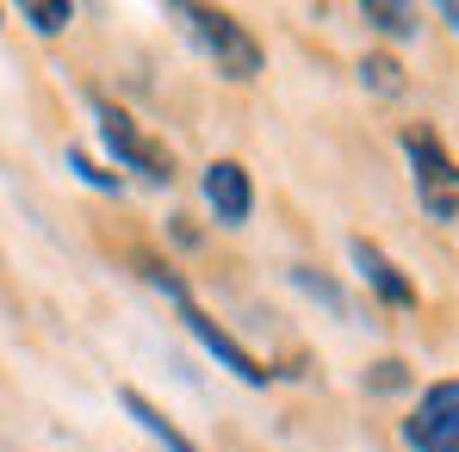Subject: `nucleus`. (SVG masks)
<instances>
[{"label": "nucleus", "instance_id": "obj_1", "mask_svg": "<svg viewBox=\"0 0 459 452\" xmlns=\"http://www.w3.org/2000/svg\"><path fill=\"white\" fill-rule=\"evenodd\" d=\"M403 155H410V180H416L422 211L435 224H454L459 217V161L435 137V124H403Z\"/></svg>", "mask_w": 459, "mask_h": 452}, {"label": "nucleus", "instance_id": "obj_2", "mask_svg": "<svg viewBox=\"0 0 459 452\" xmlns=\"http://www.w3.org/2000/svg\"><path fill=\"white\" fill-rule=\"evenodd\" d=\"M180 19H186V31L199 38V50L218 63V75L230 81H255L261 75V44H255V31L236 19V13H218V6H174Z\"/></svg>", "mask_w": 459, "mask_h": 452}, {"label": "nucleus", "instance_id": "obj_3", "mask_svg": "<svg viewBox=\"0 0 459 452\" xmlns=\"http://www.w3.org/2000/svg\"><path fill=\"white\" fill-rule=\"evenodd\" d=\"M93 118H100V137H106V149L118 167H131V174H143L150 186H168L174 180V149L168 143H155L150 131L125 112V106H112L106 93H93Z\"/></svg>", "mask_w": 459, "mask_h": 452}, {"label": "nucleus", "instance_id": "obj_4", "mask_svg": "<svg viewBox=\"0 0 459 452\" xmlns=\"http://www.w3.org/2000/svg\"><path fill=\"white\" fill-rule=\"evenodd\" d=\"M403 447L410 452H459V378H435L410 422H403Z\"/></svg>", "mask_w": 459, "mask_h": 452}, {"label": "nucleus", "instance_id": "obj_5", "mask_svg": "<svg viewBox=\"0 0 459 452\" xmlns=\"http://www.w3.org/2000/svg\"><path fill=\"white\" fill-rule=\"evenodd\" d=\"M174 310H180V322H186V328L199 335V347H205V354H212L218 366H230V372L242 378V384H267V378H273L267 366H261V360H255V354H248V347H242V341H236V335H230L224 322H212V316H205V310H199L193 298L174 303Z\"/></svg>", "mask_w": 459, "mask_h": 452}, {"label": "nucleus", "instance_id": "obj_6", "mask_svg": "<svg viewBox=\"0 0 459 452\" xmlns=\"http://www.w3.org/2000/svg\"><path fill=\"white\" fill-rule=\"evenodd\" d=\"M348 260H354V273L373 286V298H379V303H391V310H416V279L385 254L379 242L354 235V242H348Z\"/></svg>", "mask_w": 459, "mask_h": 452}, {"label": "nucleus", "instance_id": "obj_7", "mask_svg": "<svg viewBox=\"0 0 459 452\" xmlns=\"http://www.w3.org/2000/svg\"><path fill=\"white\" fill-rule=\"evenodd\" d=\"M205 205H212V217L224 229L248 224V211H255V180H248L242 161H212V167H205Z\"/></svg>", "mask_w": 459, "mask_h": 452}, {"label": "nucleus", "instance_id": "obj_8", "mask_svg": "<svg viewBox=\"0 0 459 452\" xmlns=\"http://www.w3.org/2000/svg\"><path fill=\"white\" fill-rule=\"evenodd\" d=\"M118 403H125V415H131V422H137L161 452H199L180 428H174V422H168V415H161V409H155L150 397H143V390H118Z\"/></svg>", "mask_w": 459, "mask_h": 452}, {"label": "nucleus", "instance_id": "obj_9", "mask_svg": "<svg viewBox=\"0 0 459 452\" xmlns=\"http://www.w3.org/2000/svg\"><path fill=\"white\" fill-rule=\"evenodd\" d=\"M360 19H367V25H379L385 38H416V25H422V19H416V6H397V0H367V6H360Z\"/></svg>", "mask_w": 459, "mask_h": 452}, {"label": "nucleus", "instance_id": "obj_10", "mask_svg": "<svg viewBox=\"0 0 459 452\" xmlns=\"http://www.w3.org/2000/svg\"><path fill=\"white\" fill-rule=\"evenodd\" d=\"M19 19H25L31 31H44V38H56V31H69V19H75V6H63V0H25V6H19Z\"/></svg>", "mask_w": 459, "mask_h": 452}, {"label": "nucleus", "instance_id": "obj_11", "mask_svg": "<svg viewBox=\"0 0 459 452\" xmlns=\"http://www.w3.org/2000/svg\"><path fill=\"white\" fill-rule=\"evenodd\" d=\"M360 81H367L373 93H385V99H391V93H403V69H397L391 56H367V63H360Z\"/></svg>", "mask_w": 459, "mask_h": 452}, {"label": "nucleus", "instance_id": "obj_12", "mask_svg": "<svg viewBox=\"0 0 459 452\" xmlns=\"http://www.w3.org/2000/svg\"><path fill=\"white\" fill-rule=\"evenodd\" d=\"M292 279H299V286H305L316 303H329L335 316H348V298H342V286H329V279H323L316 267H292Z\"/></svg>", "mask_w": 459, "mask_h": 452}, {"label": "nucleus", "instance_id": "obj_13", "mask_svg": "<svg viewBox=\"0 0 459 452\" xmlns=\"http://www.w3.org/2000/svg\"><path fill=\"white\" fill-rule=\"evenodd\" d=\"M69 167H75V174L87 180V186H93V192H125V180H118V174H106V167H100V161H93L87 149H69Z\"/></svg>", "mask_w": 459, "mask_h": 452}, {"label": "nucleus", "instance_id": "obj_14", "mask_svg": "<svg viewBox=\"0 0 459 452\" xmlns=\"http://www.w3.org/2000/svg\"><path fill=\"white\" fill-rule=\"evenodd\" d=\"M410 384V366L403 360H379L373 372H367V390H403Z\"/></svg>", "mask_w": 459, "mask_h": 452}, {"label": "nucleus", "instance_id": "obj_15", "mask_svg": "<svg viewBox=\"0 0 459 452\" xmlns=\"http://www.w3.org/2000/svg\"><path fill=\"white\" fill-rule=\"evenodd\" d=\"M441 19H447V25L459 31V0H447V6H441Z\"/></svg>", "mask_w": 459, "mask_h": 452}]
</instances>
